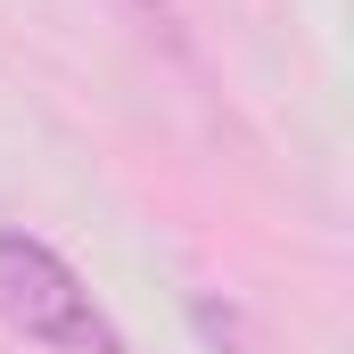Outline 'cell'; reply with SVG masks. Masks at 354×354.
Masks as SVG:
<instances>
[{
    "label": "cell",
    "mask_w": 354,
    "mask_h": 354,
    "mask_svg": "<svg viewBox=\"0 0 354 354\" xmlns=\"http://www.w3.org/2000/svg\"><path fill=\"white\" fill-rule=\"evenodd\" d=\"M0 330L50 354H132L91 280L33 231H0Z\"/></svg>",
    "instance_id": "obj_1"
}]
</instances>
